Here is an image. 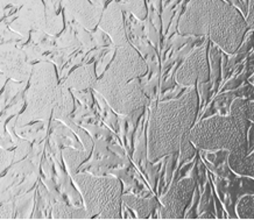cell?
Returning <instances> with one entry per match:
<instances>
[{
    "label": "cell",
    "instance_id": "19",
    "mask_svg": "<svg viewBox=\"0 0 254 220\" xmlns=\"http://www.w3.org/2000/svg\"><path fill=\"white\" fill-rule=\"evenodd\" d=\"M9 163V155L4 151H0V171Z\"/></svg>",
    "mask_w": 254,
    "mask_h": 220
},
{
    "label": "cell",
    "instance_id": "6",
    "mask_svg": "<svg viewBox=\"0 0 254 220\" xmlns=\"http://www.w3.org/2000/svg\"><path fill=\"white\" fill-rule=\"evenodd\" d=\"M31 88L27 95V109L21 116L25 121L45 120L53 113L58 90V79L54 65L48 62L40 63L31 73Z\"/></svg>",
    "mask_w": 254,
    "mask_h": 220
},
{
    "label": "cell",
    "instance_id": "3",
    "mask_svg": "<svg viewBox=\"0 0 254 220\" xmlns=\"http://www.w3.org/2000/svg\"><path fill=\"white\" fill-rule=\"evenodd\" d=\"M198 109L197 85L175 101L160 103L152 110L148 128V160L152 162L180 152L189 139Z\"/></svg>",
    "mask_w": 254,
    "mask_h": 220
},
{
    "label": "cell",
    "instance_id": "12",
    "mask_svg": "<svg viewBox=\"0 0 254 220\" xmlns=\"http://www.w3.org/2000/svg\"><path fill=\"white\" fill-rule=\"evenodd\" d=\"M72 110V95L70 93V89L63 83L62 85H59L58 90H56L54 106H53V115H54V119L66 122Z\"/></svg>",
    "mask_w": 254,
    "mask_h": 220
},
{
    "label": "cell",
    "instance_id": "10",
    "mask_svg": "<svg viewBox=\"0 0 254 220\" xmlns=\"http://www.w3.org/2000/svg\"><path fill=\"white\" fill-rule=\"evenodd\" d=\"M0 68L16 81H26L33 70L26 61V54L19 49H9L0 54Z\"/></svg>",
    "mask_w": 254,
    "mask_h": 220
},
{
    "label": "cell",
    "instance_id": "15",
    "mask_svg": "<svg viewBox=\"0 0 254 220\" xmlns=\"http://www.w3.org/2000/svg\"><path fill=\"white\" fill-rule=\"evenodd\" d=\"M53 217L55 219H90L85 209L73 208L65 203H58L54 206Z\"/></svg>",
    "mask_w": 254,
    "mask_h": 220
},
{
    "label": "cell",
    "instance_id": "7",
    "mask_svg": "<svg viewBox=\"0 0 254 220\" xmlns=\"http://www.w3.org/2000/svg\"><path fill=\"white\" fill-rule=\"evenodd\" d=\"M196 182L193 178H185L174 183L168 192L161 198L160 217L162 219H181L188 206L192 193L195 191Z\"/></svg>",
    "mask_w": 254,
    "mask_h": 220
},
{
    "label": "cell",
    "instance_id": "16",
    "mask_svg": "<svg viewBox=\"0 0 254 220\" xmlns=\"http://www.w3.org/2000/svg\"><path fill=\"white\" fill-rule=\"evenodd\" d=\"M90 155L89 151H75V149H65L63 151V156H64L66 166H68L70 175L73 176L77 171L78 166L85 161L86 158Z\"/></svg>",
    "mask_w": 254,
    "mask_h": 220
},
{
    "label": "cell",
    "instance_id": "1",
    "mask_svg": "<svg viewBox=\"0 0 254 220\" xmlns=\"http://www.w3.org/2000/svg\"><path fill=\"white\" fill-rule=\"evenodd\" d=\"M247 29L238 9L224 0H190L179 25L181 35L208 36L227 54L238 51Z\"/></svg>",
    "mask_w": 254,
    "mask_h": 220
},
{
    "label": "cell",
    "instance_id": "20",
    "mask_svg": "<svg viewBox=\"0 0 254 220\" xmlns=\"http://www.w3.org/2000/svg\"><path fill=\"white\" fill-rule=\"evenodd\" d=\"M246 118L249 121H254V103H249L246 104Z\"/></svg>",
    "mask_w": 254,
    "mask_h": 220
},
{
    "label": "cell",
    "instance_id": "18",
    "mask_svg": "<svg viewBox=\"0 0 254 220\" xmlns=\"http://www.w3.org/2000/svg\"><path fill=\"white\" fill-rule=\"evenodd\" d=\"M246 22H247V26H249V28L254 29V0H251L250 12H249V15H247Z\"/></svg>",
    "mask_w": 254,
    "mask_h": 220
},
{
    "label": "cell",
    "instance_id": "2",
    "mask_svg": "<svg viewBox=\"0 0 254 220\" xmlns=\"http://www.w3.org/2000/svg\"><path fill=\"white\" fill-rule=\"evenodd\" d=\"M147 72V64L133 47L127 43L117 47L115 58L104 72L97 79L96 90L108 104L119 114H131L148 104L140 77Z\"/></svg>",
    "mask_w": 254,
    "mask_h": 220
},
{
    "label": "cell",
    "instance_id": "17",
    "mask_svg": "<svg viewBox=\"0 0 254 220\" xmlns=\"http://www.w3.org/2000/svg\"><path fill=\"white\" fill-rule=\"evenodd\" d=\"M195 152L196 147L193 146V143L189 139H187L182 143L181 148H180V158H181V161H187V160L191 159L195 155Z\"/></svg>",
    "mask_w": 254,
    "mask_h": 220
},
{
    "label": "cell",
    "instance_id": "4",
    "mask_svg": "<svg viewBox=\"0 0 254 220\" xmlns=\"http://www.w3.org/2000/svg\"><path fill=\"white\" fill-rule=\"evenodd\" d=\"M249 120L230 113L204 119L190 129L189 140L204 151H246Z\"/></svg>",
    "mask_w": 254,
    "mask_h": 220
},
{
    "label": "cell",
    "instance_id": "13",
    "mask_svg": "<svg viewBox=\"0 0 254 220\" xmlns=\"http://www.w3.org/2000/svg\"><path fill=\"white\" fill-rule=\"evenodd\" d=\"M229 165L237 174L254 178V153L247 155V149L229 153Z\"/></svg>",
    "mask_w": 254,
    "mask_h": 220
},
{
    "label": "cell",
    "instance_id": "11",
    "mask_svg": "<svg viewBox=\"0 0 254 220\" xmlns=\"http://www.w3.org/2000/svg\"><path fill=\"white\" fill-rule=\"evenodd\" d=\"M97 76L95 72V66L92 64L79 66L76 69L70 76L66 78L64 84L68 86L70 90H75V91H82V90L93 89L96 82Z\"/></svg>",
    "mask_w": 254,
    "mask_h": 220
},
{
    "label": "cell",
    "instance_id": "14",
    "mask_svg": "<svg viewBox=\"0 0 254 220\" xmlns=\"http://www.w3.org/2000/svg\"><path fill=\"white\" fill-rule=\"evenodd\" d=\"M123 202L128 206L129 209L134 210L136 216L140 219L148 218L150 213L154 211L158 206V202L155 198H140L135 196H123Z\"/></svg>",
    "mask_w": 254,
    "mask_h": 220
},
{
    "label": "cell",
    "instance_id": "21",
    "mask_svg": "<svg viewBox=\"0 0 254 220\" xmlns=\"http://www.w3.org/2000/svg\"><path fill=\"white\" fill-rule=\"evenodd\" d=\"M251 82H252V83H253V84H254V76H253V77H252V78H251Z\"/></svg>",
    "mask_w": 254,
    "mask_h": 220
},
{
    "label": "cell",
    "instance_id": "5",
    "mask_svg": "<svg viewBox=\"0 0 254 220\" xmlns=\"http://www.w3.org/2000/svg\"><path fill=\"white\" fill-rule=\"evenodd\" d=\"M73 182L83 196L90 218L122 219L123 186L112 176L75 174Z\"/></svg>",
    "mask_w": 254,
    "mask_h": 220
},
{
    "label": "cell",
    "instance_id": "9",
    "mask_svg": "<svg viewBox=\"0 0 254 220\" xmlns=\"http://www.w3.org/2000/svg\"><path fill=\"white\" fill-rule=\"evenodd\" d=\"M99 26L110 35L116 47H122L129 43L127 40L122 8L118 4H111L109 6L100 18Z\"/></svg>",
    "mask_w": 254,
    "mask_h": 220
},
{
    "label": "cell",
    "instance_id": "8",
    "mask_svg": "<svg viewBox=\"0 0 254 220\" xmlns=\"http://www.w3.org/2000/svg\"><path fill=\"white\" fill-rule=\"evenodd\" d=\"M206 46H208V42L193 51L177 70L176 82L180 85L190 88V86L197 85V83H205L209 81L210 70Z\"/></svg>",
    "mask_w": 254,
    "mask_h": 220
}]
</instances>
